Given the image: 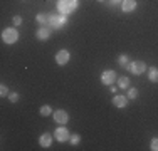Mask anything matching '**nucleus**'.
Listing matches in <instances>:
<instances>
[{"label":"nucleus","instance_id":"423d86ee","mask_svg":"<svg viewBox=\"0 0 158 151\" xmlns=\"http://www.w3.org/2000/svg\"><path fill=\"white\" fill-rule=\"evenodd\" d=\"M54 138L57 139V141L64 143V141H69L71 134H69V131H67V129H66V128H64V126H59L57 129L54 131Z\"/></svg>","mask_w":158,"mask_h":151},{"label":"nucleus","instance_id":"9d476101","mask_svg":"<svg viewBox=\"0 0 158 151\" xmlns=\"http://www.w3.org/2000/svg\"><path fill=\"white\" fill-rule=\"evenodd\" d=\"M126 103H128V97L126 96H121V94H118V96L113 97V106L118 109H123L126 108Z\"/></svg>","mask_w":158,"mask_h":151},{"label":"nucleus","instance_id":"a211bd4d","mask_svg":"<svg viewBox=\"0 0 158 151\" xmlns=\"http://www.w3.org/2000/svg\"><path fill=\"white\" fill-rule=\"evenodd\" d=\"M136 97H138V89L136 88L128 89V99H136Z\"/></svg>","mask_w":158,"mask_h":151},{"label":"nucleus","instance_id":"4be33fe9","mask_svg":"<svg viewBox=\"0 0 158 151\" xmlns=\"http://www.w3.org/2000/svg\"><path fill=\"white\" fill-rule=\"evenodd\" d=\"M12 22H14V25H20L22 24V17L20 15H15V17L12 18Z\"/></svg>","mask_w":158,"mask_h":151},{"label":"nucleus","instance_id":"aec40b11","mask_svg":"<svg viewBox=\"0 0 158 151\" xmlns=\"http://www.w3.org/2000/svg\"><path fill=\"white\" fill-rule=\"evenodd\" d=\"M9 88H7V86L5 84H2V86H0V96H2V97H5V96H9Z\"/></svg>","mask_w":158,"mask_h":151},{"label":"nucleus","instance_id":"9b49d317","mask_svg":"<svg viewBox=\"0 0 158 151\" xmlns=\"http://www.w3.org/2000/svg\"><path fill=\"white\" fill-rule=\"evenodd\" d=\"M49 35H51V29H49V27H44V25H40V27L37 29V32H35V37H37L39 40H47Z\"/></svg>","mask_w":158,"mask_h":151},{"label":"nucleus","instance_id":"b1692460","mask_svg":"<svg viewBox=\"0 0 158 151\" xmlns=\"http://www.w3.org/2000/svg\"><path fill=\"white\" fill-rule=\"evenodd\" d=\"M118 2H123V0H110V3H111V5H116Z\"/></svg>","mask_w":158,"mask_h":151},{"label":"nucleus","instance_id":"6e6552de","mask_svg":"<svg viewBox=\"0 0 158 151\" xmlns=\"http://www.w3.org/2000/svg\"><path fill=\"white\" fill-rule=\"evenodd\" d=\"M69 51H66V49H61V51L56 54V62L59 64V66H66L67 62H69Z\"/></svg>","mask_w":158,"mask_h":151},{"label":"nucleus","instance_id":"20e7f679","mask_svg":"<svg viewBox=\"0 0 158 151\" xmlns=\"http://www.w3.org/2000/svg\"><path fill=\"white\" fill-rule=\"evenodd\" d=\"M128 71L135 76H140L146 71V64L143 62V60H133V62L130 64V67H128Z\"/></svg>","mask_w":158,"mask_h":151},{"label":"nucleus","instance_id":"393cba45","mask_svg":"<svg viewBox=\"0 0 158 151\" xmlns=\"http://www.w3.org/2000/svg\"><path fill=\"white\" fill-rule=\"evenodd\" d=\"M98 2H104V0H98Z\"/></svg>","mask_w":158,"mask_h":151},{"label":"nucleus","instance_id":"4468645a","mask_svg":"<svg viewBox=\"0 0 158 151\" xmlns=\"http://www.w3.org/2000/svg\"><path fill=\"white\" fill-rule=\"evenodd\" d=\"M148 79L152 82H158V67H150L148 69Z\"/></svg>","mask_w":158,"mask_h":151},{"label":"nucleus","instance_id":"6ab92c4d","mask_svg":"<svg viewBox=\"0 0 158 151\" xmlns=\"http://www.w3.org/2000/svg\"><path fill=\"white\" fill-rule=\"evenodd\" d=\"M69 141H71V145H79V141H81V136H79V134H71Z\"/></svg>","mask_w":158,"mask_h":151},{"label":"nucleus","instance_id":"0eeeda50","mask_svg":"<svg viewBox=\"0 0 158 151\" xmlns=\"http://www.w3.org/2000/svg\"><path fill=\"white\" fill-rule=\"evenodd\" d=\"M52 116H54V121L57 124H66L67 121H69V114H67L64 109H59V111H54L52 112Z\"/></svg>","mask_w":158,"mask_h":151},{"label":"nucleus","instance_id":"f3484780","mask_svg":"<svg viewBox=\"0 0 158 151\" xmlns=\"http://www.w3.org/2000/svg\"><path fill=\"white\" fill-rule=\"evenodd\" d=\"M51 112H52V108L49 104H44L40 108V116H51Z\"/></svg>","mask_w":158,"mask_h":151},{"label":"nucleus","instance_id":"f8f14e48","mask_svg":"<svg viewBox=\"0 0 158 151\" xmlns=\"http://www.w3.org/2000/svg\"><path fill=\"white\" fill-rule=\"evenodd\" d=\"M39 145L42 146V148H51V145H52V136L49 134V133H44V134L39 138Z\"/></svg>","mask_w":158,"mask_h":151},{"label":"nucleus","instance_id":"39448f33","mask_svg":"<svg viewBox=\"0 0 158 151\" xmlns=\"http://www.w3.org/2000/svg\"><path fill=\"white\" fill-rule=\"evenodd\" d=\"M116 81H118V76H116L114 71H104L101 74V82L104 86H113V82H116Z\"/></svg>","mask_w":158,"mask_h":151},{"label":"nucleus","instance_id":"2eb2a0df","mask_svg":"<svg viewBox=\"0 0 158 151\" xmlns=\"http://www.w3.org/2000/svg\"><path fill=\"white\" fill-rule=\"evenodd\" d=\"M118 64H119L121 67H125V69H128L131 62H130V59H128V55H126V54H121V55L118 57Z\"/></svg>","mask_w":158,"mask_h":151},{"label":"nucleus","instance_id":"1a4fd4ad","mask_svg":"<svg viewBox=\"0 0 158 151\" xmlns=\"http://www.w3.org/2000/svg\"><path fill=\"white\" fill-rule=\"evenodd\" d=\"M135 9H136V0H123L121 2V10L126 14H131L135 12Z\"/></svg>","mask_w":158,"mask_h":151},{"label":"nucleus","instance_id":"412c9836","mask_svg":"<svg viewBox=\"0 0 158 151\" xmlns=\"http://www.w3.org/2000/svg\"><path fill=\"white\" fill-rule=\"evenodd\" d=\"M9 99H10V103H17V101H19V92H10L9 94Z\"/></svg>","mask_w":158,"mask_h":151},{"label":"nucleus","instance_id":"ddd939ff","mask_svg":"<svg viewBox=\"0 0 158 151\" xmlns=\"http://www.w3.org/2000/svg\"><path fill=\"white\" fill-rule=\"evenodd\" d=\"M35 20H37V24H40V25H44V27H51L49 25V20H51V15L49 14H37V17H35Z\"/></svg>","mask_w":158,"mask_h":151},{"label":"nucleus","instance_id":"5701e85b","mask_svg":"<svg viewBox=\"0 0 158 151\" xmlns=\"http://www.w3.org/2000/svg\"><path fill=\"white\" fill-rule=\"evenodd\" d=\"M152 149L153 151H158V138H153L152 139Z\"/></svg>","mask_w":158,"mask_h":151},{"label":"nucleus","instance_id":"7ed1b4c3","mask_svg":"<svg viewBox=\"0 0 158 151\" xmlns=\"http://www.w3.org/2000/svg\"><path fill=\"white\" fill-rule=\"evenodd\" d=\"M2 40H3L5 44H15L17 40H19V32H17V29L7 27V29L2 32Z\"/></svg>","mask_w":158,"mask_h":151},{"label":"nucleus","instance_id":"dca6fc26","mask_svg":"<svg viewBox=\"0 0 158 151\" xmlns=\"http://www.w3.org/2000/svg\"><path fill=\"white\" fill-rule=\"evenodd\" d=\"M118 88H121V89H128V88H130V79H128L126 76H123V77L118 79Z\"/></svg>","mask_w":158,"mask_h":151},{"label":"nucleus","instance_id":"f257e3e1","mask_svg":"<svg viewBox=\"0 0 158 151\" xmlns=\"http://www.w3.org/2000/svg\"><path fill=\"white\" fill-rule=\"evenodd\" d=\"M79 7V2L77 0H59L57 2V10L59 14H64V15H69L73 14Z\"/></svg>","mask_w":158,"mask_h":151},{"label":"nucleus","instance_id":"f03ea898","mask_svg":"<svg viewBox=\"0 0 158 151\" xmlns=\"http://www.w3.org/2000/svg\"><path fill=\"white\" fill-rule=\"evenodd\" d=\"M66 24H67V15H64V14H52L51 15L49 25L52 29H62Z\"/></svg>","mask_w":158,"mask_h":151}]
</instances>
